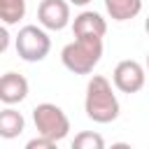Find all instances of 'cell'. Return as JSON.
<instances>
[{"label":"cell","instance_id":"cell-1","mask_svg":"<svg viewBox=\"0 0 149 149\" xmlns=\"http://www.w3.org/2000/svg\"><path fill=\"white\" fill-rule=\"evenodd\" d=\"M84 109H86V116L95 123H112L119 116V100L107 77L93 74L88 79Z\"/></svg>","mask_w":149,"mask_h":149},{"label":"cell","instance_id":"cell-2","mask_svg":"<svg viewBox=\"0 0 149 149\" xmlns=\"http://www.w3.org/2000/svg\"><path fill=\"white\" fill-rule=\"evenodd\" d=\"M102 58V37L98 35H81L74 42L65 44L61 51L63 65L74 74H88Z\"/></svg>","mask_w":149,"mask_h":149},{"label":"cell","instance_id":"cell-3","mask_svg":"<svg viewBox=\"0 0 149 149\" xmlns=\"http://www.w3.org/2000/svg\"><path fill=\"white\" fill-rule=\"evenodd\" d=\"M14 47L19 58H23L26 63H40L51 51V37L42 26H23L14 40Z\"/></svg>","mask_w":149,"mask_h":149},{"label":"cell","instance_id":"cell-4","mask_svg":"<svg viewBox=\"0 0 149 149\" xmlns=\"http://www.w3.org/2000/svg\"><path fill=\"white\" fill-rule=\"evenodd\" d=\"M33 121H35L37 135H44V137H49L54 142H61L70 133L68 114L58 105H54V102H40L33 109Z\"/></svg>","mask_w":149,"mask_h":149},{"label":"cell","instance_id":"cell-5","mask_svg":"<svg viewBox=\"0 0 149 149\" xmlns=\"http://www.w3.org/2000/svg\"><path fill=\"white\" fill-rule=\"evenodd\" d=\"M144 68L133 61V58H126V61H119L114 72H112V81L114 86L121 91V93H137L142 86H144Z\"/></svg>","mask_w":149,"mask_h":149},{"label":"cell","instance_id":"cell-6","mask_svg":"<svg viewBox=\"0 0 149 149\" xmlns=\"http://www.w3.org/2000/svg\"><path fill=\"white\" fill-rule=\"evenodd\" d=\"M37 21L47 30H63L70 23V0H42L37 7Z\"/></svg>","mask_w":149,"mask_h":149},{"label":"cell","instance_id":"cell-7","mask_svg":"<svg viewBox=\"0 0 149 149\" xmlns=\"http://www.w3.org/2000/svg\"><path fill=\"white\" fill-rule=\"evenodd\" d=\"M28 95V79L19 72H5L0 79V100L5 105H16Z\"/></svg>","mask_w":149,"mask_h":149},{"label":"cell","instance_id":"cell-8","mask_svg":"<svg viewBox=\"0 0 149 149\" xmlns=\"http://www.w3.org/2000/svg\"><path fill=\"white\" fill-rule=\"evenodd\" d=\"M72 33L74 37H81V35H98V37H105L107 33V21L93 12V9H84L74 16L72 21Z\"/></svg>","mask_w":149,"mask_h":149},{"label":"cell","instance_id":"cell-9","mask_svg":"<svg viewBox=\"0 0 149 149\" xmlns=\"http://www.w3.org/2000/svg\"><path fill=\"white\" fill-rule=\"evenodd\" d=\"M26 128V119L21 112H16L12 105H7L2 112H0V137L5 140H14L23 133Z\"/></svg>","mask_w":149,"mask_h":149},{"label":"cell","instance_id":"cell-10","mask_svg":"<svg viewBox=\"0 0 149 149\" xmlns=\"http://www.w3.org/2000/svg\"><path fill=\"white\" fill-rule=\"evenodd\" d=\"M105 9L114 21H128L142 12V0H105Z\"/></svg>","mask_w":149,"mask_h":149},{"label":"cell","instance_id":"cell-11","mask_svg":"<svg viewBox=\"0 0 149 149\" xmlns=\"http://www.w3.org/2000/svg\"><path fill=\"white\" fill-rule=\"evenodd\" d=\"M26 14V0H0V19L5 26H14Z\"/></svg>","mask_w":149,"mask_h":149},{"label":"cell","instance_id":"cell-12","mask_svg":"<svg viewBox=\"0 0 149 149\" xmlns=\"http://www.w3.org/2000/svg\"><path fill=\"white\" fill-rule=\"evenodd\" d=\"M102 147H105L102 135H98L93 130H84V133L74 135V140H72V149H102Z\"/></svg>","mask_w":149,"mask_h":149},{"label":"cell","instance_id":"cell-13","mask_svg":"<svg viewBox=\"0 0 149 149\" xmlns=\"http://www.w3.org/2000/svg\"><path fill=\"white\" fill-rule=\"evenodd\" d=\"M56 142L54 140H49V137H44V135H37V137H33L28 144H26V149H42V147H54Z\"/></svg>","mask_w":149,"mask_h":149},{"label":"cell","instance_id":"cell-14","mask_svg":"<svg viewBox=\"0 0 149 149\" xmlns=\"http://www.w3.org/2000/svg\"><path fill=\"white\" fill-rule=\"evenodd\" d=\"M7 44H9V33H7V26H2V30H0V51H7Z\"/></svg>","mask_w":149,"mask_h":149},{"label":"cell","instance_id":"cell-15","mask_svg":"<svg viewBox=\"0 0 149 149\" xmlns=\"http://www.w3.org/2000/svg\"><path fill=\"white\" fill-rule=\"evenodd\" d=\"M91 0H70V5H77V7H84V5H88Z\"/></svg>","mask_w":149,"mask_h":149},{"label":"cell","instance_id":"cell-16","mask_svg":"<svg viewBox=\"0 0 149 149\" xmlns=\"http://www.w3.org/2000/svg\"><path fill=\"white\" fill-rule=\"evenodd\" d=\"M144 30H147V35H149V16L144 19Z\"/></svg>","mask_w":149,"mask_h":149},{"label":"cell","instance_id":"cell-17","mask_svg":"<svg viewBox=\"0 0 149 149\" xmlns=\"http://www.w3.org/2000/svg\"><path fill=\"white\" fill-rule=\"evenodd\" d=\"M147 70H149V54H147Z\"/></svg>","mask_w":149,"mask_h":149}]
</instances>
